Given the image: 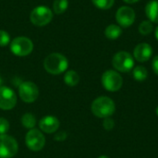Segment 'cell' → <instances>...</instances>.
Masks as SVG:
<instances>
[{"label":"cell","mask_w":158,"mask_h":158,"mask_svg":"<svg viewBox=\"0 0 158 158\" xmlns=\"http://www.w3.org/2000/svg\"><path fill=\"white\" fill-rule=\"evenodd\" d=\"M44 69L52 75H59L66 72L69 68L68 58L59 53H52L44 60Z\"/></svg>","instance_id":"1"},{"label":"cell","mask_w":158,"mask_h":158,"mask_svg":"<svg viewBox=\"0 0 158 158\" xmlns=\"http://www.w3.org/2000/svg\"><path fill=\"white\" fill-rule=\"evenodd\" d=\"M91 110L99 118H110L116 111V104L108 96H99L93 101Z\"/></svg>","instance_id":"2"},{"label":"cell","mask_w":158,"mask_h":158,"mask_svg":"<svg viewBox=\"0 0 158 158\" xmlns=\"http://www.w3.org/2000/svg\"><path fill=\"white\" fill-rule=\"evenodd\" d=\"M112 66L118 72L128 73L134 68V58L130 53L119 51L114 55L112 58Z\"/></svg>","instance_id":"3"},{"label":"cell","mask_w":158,"mask_h":158,"mask_svg":"<svg viewBox=\"0 0 158 158\" xmlns=\"http://www.w3.org/2000/svg\"><path fill=\"white\" fill-rule=\"evenodd\" d=\"M10 51L17 56H27L33 50L32 41L26 36H18L10 42Z\"/></svg>","instance_id":"4"},{"label":"cell","mask_w":158,"mask_h":158,"mask_svg":"<svg viewBox=\"0 0 158 158\" xmlns=\"http://www.w3.org/2000/svg\"><path fill=\"white\" fill-rule=\"evenodd\" d=\"M101 81L103 87L110 93L119 91L123 85V79L121 75L117 70L113 69L106 70L102 75Z\"/></svg>","instance_id":"5"},{"label":"cell","mask_w":158,"mask_h":158,"mask_svg":"<svg viewBox=\"0 0 158 158\" xmlns=\"http://www.w3.org/2000/svg\"><path fill=\"white\" fill-rule=\"evenodd\" d=\"M30 19L33 25L43 27L51 22L53 19V12L46 6H38L31 10Z\"/></svg>","instance_id":"6"},{"label":"cell","mask_w":158,"mask_h":158,"mask_svg":"<svg viewBox=\"0 0 158 158\" xmlns=\"http://www.w3.org/2000/svg\"><path fill=\"white\" fill-rule=\"evenodd\" d=\"M25 143L32 152H39L41 151L45 145V137L44 133L37 129L29 130L25 136Z\"/></svg>","instance_id":"7"},{"label":"cell","mask_w":158,"mask_h":158,"mask_svg":"<svg viewBox=\"0 0 158 158\" xmlns=\"http://www.w3.org/2000/svg\"><path fill=\"white\" fill-rule=\"evenodd\" d=\"M19 151L17 140L7 134L0 135V158H12Z\"/></svg>","instance_id":"8"},{"label":"cell","mask_w":158,"mask_h":158,"mask_svg":"<svg viewBox=\"0 0 158 158\" xmlns=\"http://www.w3.org/2000/svg\"><path fill=\"white\" fill-rule=\"evenodd\" d=\"M19 94L23 102L31 104L37 100L39 96V89L32 81H23L19 86Z\"/></svg>","instance_id":"9"},{"label":"cell","mask_w":158,"mask_h":158,"mask_svg":"<svg viewBox=\"0 0 158 158\" xmlns=\"http://www.w3.org/2000/svg\"><path fill=\"white\" fill-rule=\"evenodd\" d=\"M135 11L128 6H120L116 13V20L121 28H128L135 21Z\"/></svg>","instance_id":"10"},{"label":"cell","mask_w":158,"mask_h":158,"mask_svg":"<svg viewBox=\"0 0 158 158\" xmlns=\"http://www.w3.org/2000/svg\"><path fill=\"white\" fill-rule=\"evenodd\" d=\"M17 104L15 92L7 86H0V109L11 110Z\"/></svg>","instance_id":"11"},{"label":"cell","mask_w":158,"mask_h":158,"mask_svg":"<svg viewBox=\"0 0 158 158\" xmlns=\"http://www.w3.org/2000/svg\"><path fill=\"white\" fill-rule=\"evenodd\" d=\"M153 56V48L147 43H141L137 44L133 50V58L138 62L143 63L148 61Z\"/></svg>","instance_id":"12"},{"label":"cell","mask_w":158,"mask_h":158,"mask_svg":"<svg viewBox=\"0 0 158 158\" xmlns=\"http://www.w3.org/2000/svg\"><path fill=\"white\" fill-rule=\"evenodd\" d=\"M60 126V122L57 118L54 116H45L39 121V128L42 132L51 134L56 132Z\"/></svg>","instance_id":"13"},{"label":"cell","mask_w":158,"mask_h":158,"mask_svg":"<svg viewBox=\"0 0 158 158\" xmlns=\"http://www.w3.org/2000/svg\"><path fill=\"white\" fill-rule=\"evenodd\" d=\"M145 14L152 23H158V1L151 0L145 6Z\"/></svg>","instance_id":"14"},{"label":"cell","mask_w":158,"mask_h":158,"mask_svg":"<svg viewBox=\"0 0 158 158\" xmlns=\"http://www.w3.org/2000/svg\"><path fill=\"white\" fill-rule=\"evenodd\" d=\"M122 32H123L122 28L119 25H116V24H110L105 30L106 37L107 39H110V40L118 39L121 36Z\"/></svg>","instance_id":"15"},{"label":"cell","mask_w":158,"mask_h":158,"mask_svg":"<svg viewBox=\"0 0 158 158\" xmlns=\"http://www.w3.org/2000/svg\"><path fill=\"white\" fill-rule=\"evenodd\" d=\"M64 82L69 87H74L80 82V75L75 70H68L64 75Z\"/></svg>","instance_id":"16"},{"label":"cell","mask_w":158,"mask_h":158,"mask_svg":"<svg viewBox=\"0 0 158 158\" xmlns=\"http://www.w3.org/2000/svg\"><path fill=\"white\" fill-rule=\"evenodd\" d=\"M20 121H21V124L24 128L28 129V130H31V129H34L35 126H36V118L34 117L33 114L31 113H25L21 118H20Z\"/></svg>","instance_id":"17"},{"label":"cell","mask_w":158,"mask_h":158,"mask_svg":"<svg viewBox=\"0 0 158 158\" xmlns=\"http://www.w3.org/2000/svg\"><path fill=\"white\" fill-rule=\"evenodd\" d=\"M132 76H133V79L135 81H143L148 77V71H147L145 67H143V66H137V67L133 68Z\"/></svg>","instance_id":"18"},{"label":"cell","mask_w":158,"mask_h":158,"mask_svg":"<svg viewBox=\"0 0 158 158\" xmlns=\"http://www.w3.org/2000/svg\"><path fill=\"white\" fill-rule=\"evenodd\" d=\"M69 7V0H55L53 3V10L56 14H63Z\"/></svg>","instance_id":"19"},{"label":"cell","mask_w":158,"mask_h":158,"mask_svg":"<svg viewBox=\"0 0 158 158\" xmlns=\"http://www.w3.org/2000/svg\"><path fill=\"white\" fill-rule=\"evenodd\" d=\"M153 31H154V25L148 19L142 21L141 24L139 25V32L142 35H149Z\"/></svg>","instance_id":"20"},{"label":"cell","mask_w":158,"mask_h":158,"mask_svg":"<svg viewBox=\"0 0 158 158\" xmlns=\"http://www.w3.org/2000/svg\"><path fill=\"white\" fill-rule=\"evenodd\" d=\"M93 4L99 9L106 10L110 9L115 3V0H92Z\"/></svg>","instance_id":"21"},{"label":"cell","mask_w":158,"mask_h":158,"mask_svg":"<svg viewBox=\"0 0 158 158\" xmlns=\"http://www.w3.org/2000/svg\"><path fill=\"white\" fill-rule=\"evenodd\" d=\"M10 44V35L7 31L0 30V46L4 47Z\"/></svg>","instance_id":"22"},{"label":"cell","mask_w":158,"mask_h":158,"mask_svg":"<svg viewBox=\"0 0 158 158\" xmlns=\"http://www.w3.org/2000/svg\"><path fill=\"white\" fill-rule=\"evenodd\" d=\"M9 130V122L5 118H0V135L6 134Z\"/></svg>","instance_id":"23"},{"label":"cell","mask_w":158,"mask_h":158,"mask_svg":"<svg viewBox=\"0 0 158 158\" xmlns=\"http://www.w3.org/2000/svg\"><path fill=\"white\" fill-rule=\"evenodd\" d=\"M103 127L106 131H112L115 127V121L111 118H104L103 122Z\"/></svg>","instance_id":"24"},{"label":"cell","mask_w":158,"mask_h":158,"mask_svg":"<svg viewBox=\"0 0 158 158\" xmlns=\"http://www.w3.org/2000/svg\"><path fill=\"white\" fill-rule=\"evenodd\" d=\"M152 69L154 72L158 76V56H156L152 61Z\"/></svg>","instance_id":"25"},{"label":"cell","mask_w":158,"mask_h":158,"mask_svg":"<svg viewBox=\"0 0 158 158\" xmlns=\"http://www.w3.org/2000/svg\"><path fill=\"white\" fill-rule=\"evenodd\" d=\"M66 138H67V134L64 131H60L59 133L56 134V136H55L56 141H64Z\"/></svg>","instance_id":"26"},{"label":"cell","mask_w":158,"mask_h":158,"mask_svg":"<svg viewBox=\"0 0 158 158\" xmlns=\"http://www.w3.org/2000/svg\"><path fill=\"white\" fill-rule=\"evenodd\" d=\"M123 1L127 4H135V3L139 2L140 0H123Z\"/></svg>","instance_id":"27"},{"label":"cell","mask_w":158,"mask_h":158,"mask_svg":"<svg viewBox=\"0 0 158 158\" xmlns=\"http://www.w3.org/2000/svg\"><path fill=\"white\" fill-rule=\"evenodd\" d=\"M155 35H156V40L158 41V26L156 28V30H155Z\"/></svg>","instance_id":"28"},{"label":"cell","mask_w":158,"mask_h":158,"mask_svg":"<svg viewBox=\"0 0 158 158\" xmlns=\"http://www.w3.org/2000/svg\"><path fill=\"white\" fill-rule=\"evenodd\" d=\"M98 158H109L107 156H100Z\"/></svg>","instance_id":"29"},{"label":"cell","mask_w":158,"mask_h":158,"mask_svg":"<svg viewBox=\"0 0 158 158\" xmlns=\"http://www.w3.org/2000/svg\"><path fill=\"white\" fill-rule=\"evenodd\" d=\"M156 116L158 117V106L156 107Z\"/></svg>","instance_id":"30"}]
</instances>
